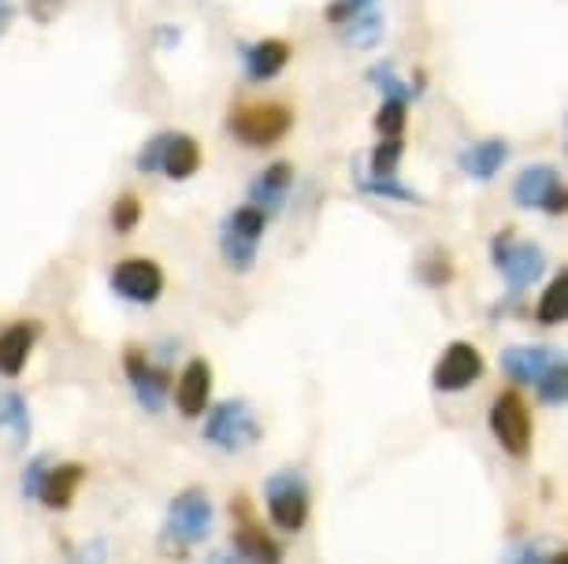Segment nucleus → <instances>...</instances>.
Masks as SVG:
<instances>
[{"mask_svg": "<svg viewBox=\"0 0 568 564\" xmlns=\"http://www.w3.org/2000/svg\"><path fill=\"white\" fill-rule=\"evenodd\" d=\"M212 527H216V509H212L209 494L201 486H186L168 505L164 531H160V550L179 561L186 557L190 546H201L212 535Z\"/></svg>", "mask_w": 568, "mask_h": 564, "instance_id": "obj_1", "label": "nucleus"}, {"mask_svg": "<svg viewBox=\"0 0 568 564\" xmlns=\"http://www.w3.org/2000/svg\"><path fill=\"white\" fill-rule=\"evenodd\" d=\"M291 126H294V112L286 109L283 101L234 104L227 115V131L234 134V142L250 145V148H267V145L283 142Z\"/></svg>", "mask_w": 568, "mask_h": 564, "instance_id": "obj_2", "label": "nucleus"}, {"mask_svg": "<svg viewBox=\"0 0 568 564\" xmlns=\"http://www.w3.org/2000/svg\"><path fill=\"white\" fill-rule=\"evenodd\" d=\"M264 502H267V516H272V524L278 531H291V535H297V531L308 524V505H313L308 479L297 472V468H283V472L267 475Z\"/></svg>", "mask_w": 568, "mask_h": 564, "instance_id": "obj_3", "label": "nucleus"}, {"mask_svg": "<svg viewBox=\"0 0 568 564\" xmlns=\"http://www.w3.org/2000/svg\"><path fill=\"white\" fill-rule=\"evenodd\" d=\"M261 420L250 401L242 398H227L220 401L216 409L209 412V423H205V442L216 445L220 453H242L250 445L261 442Z\"/></svg>", "mask_w": 568, "mask_h": 564, "instance_id": "obj_4", "label": "nucleus"}, {"mask_svg": "<svg viewBox=\"0 0 568 564\" xmlns=\"http://www.w3.org/2000/svg\"><path fill=\"white\" fill-rule=\"evenodd\" d=\"M264 227H267V216L261 208L253 205H242L234 208L220 227V253L227 260L231 271L245 275L256 264V246L264 238Z\"/></svg>", "mask_w": 568, "mask_h": 564, "instance_id": "obj_5", "label": "nucleus"}, {"mask_svg": "<svg viewBox=\"0 0 568 564\" xmlns=\"http://www.w3.org/2000/svg\"><path fill=\"white\" fill-rule=\"evenodd\" d=\"M490 434L517 461L531 453V412L517 390H501L495 398V406H490Z\"/></svg>", "mask_w": 568, "mask_h": 564, "instance_id": "obj_6", "label": "nucleus"}, {"mask_svg": "<svg viewBox=\"0 0 568 564\" xmlns=\"http://www.w3.org/2000/svg\"><path fill=\"white\" fill-rule=\"evenodd\" d=\"M495 268L506 275V283L513 290H524V286L539 283L542 271H546V253L542 246H535V242H520L513 230H501L495 238Z\"/></svg>", "mask_w": 568, "mask_h": 564, "instance_id": "obj_7", "label": "nucleus"}, {"mask_svg": "<svg viewBox=\"0 0 568 564\" xmlns=\"http://www.w3.org/2000/svg\"><path fill=\"white\" fill-rule=\"evenodd\" d=\"M513 201H517L520 208L546 212V216H561L565 205H568V189L561 183V175H557V167L531 164V167H524V172L517 175Z\"/></svg>", "mask_w": 568, "mask_h": 564, "instance_id": "obj_8", "label": "nucleus"}, {"mask_svg": "<svg viewBox=\"0 0 568 564\" xmlns=\"http://www.w3.org/2000/svg\"><path fill=\"white\" fill-rule=\"evenodd\" d=\"M479 379H484V353L471 342H449L432 371V387L438 393H460Z\"/></svg>", "mask_w": 568, "mask_h": 564, "instance_id": "obj_9", "label": "nucleus"}, {"mask_svg": "<svg viewBox=\"0 0 568 564\" xmlns=\"http://www.w3.org/2000/svg\"><path fill=\"white\" fill-rule=\"evenodd\" d=\"M123 371H126V382L134 387L138 401H142L145 412H160L168 401V390H171V376L164 365H153L145 357V349L138 346H126L123 349Z\"/></svg>", "mask_w": 568, "mask_h": 564, "instance_id": "obj_10", "label": "nucleus"}, {"mask_svg": "<svg viewBox=\"0 0 568 564\" xmlns=\"http://www.w3.org/2000/svg\"><path fill=\"white\" fill-rule=\"evenodd\" d=\"M112 290L131 305H153L164 294V271L145 257L120 260L112 268Z\"/></svg>", "mask_w": 568, "mask_h": 564, "instance_id": "obj_11", "label": "nucleus"}, {"mask_svg": "<svg viewBox=\"0 0 568 564\" xmlns=\"http://www.w3.org/2000/svg\"><path fill=\"white\" fill-rule=\"evenodd\" d=\"M212 401V365L205 357H194L175 382V409L186 420H197Z\"/></svg>", "mask_w": 568, "mask_h": 564, "instance_id": "obj_12", "label": "nucleus"}, {"mask_svg": "<svg viewBox=\"0 0 568 564\" xmlns=\"http://www.w3.org/2000/svg\"><path fill=\"white\" fill-rule=\"evenodd\" d=\"M231 546L245 564H283V546H278V542L256 524V516L234 520Z\"/></svg>", "mask_w": 568, "mask_h": 564, "instance_id": "obj_13", "label": "nucleus"}, {"mask_svg": "<svg viewBox=\"0 0 568 564\" xmlns=\"http://www.w3.org/2000/svg\"><path fill=\"white\" fill-rule=\"evenodd\" d=\"M457 164H460V172H465L468 178H476V183H490V178L509 164V142L506 137H484V142H471V145L460 148Z\"/></svg>", "mask_w": 568, "mask_h": 564, "instance_id": "obj_14", "label": "nucleus"}, {"mask_svg": "<svg viewBox=\"0 0 568 564\" xmlns=\"http://www.w3.org/2000/svg\"><path fill=\"white\" fill-rule=\"evenodd\" d=\"M38 338H41V327L34 319H19V324L4 327V331H0V376H8V379L23 376Z\"/></svg>", "mask_w": 568, "mask_h": 564, "instance_id": "obj_15", "label": "nucleus"}, {"mask_svg": "<svg viewBox=\"0 0 568 564\" xmlns=\"http://www.w3.org/2000/svg\"><path fill=\"white\" fill-rule=\"evenodd\" d=\"M294 186V167L286 164V160H278V164H267L261 175L250 183V205L261 208L264 216H272L286 205V194H291Z\"/></svg>", "mask_w": 568, "mask_h": 564, "instance_id": "obj_16", "label": "nucleus"}, {"mask_svg": "<svg viewBox=\"0 0 568 564\" xmlns=\"http://www.w3.org/2000/svg\"><path fill=\"white\" fill-rule=\"evenodd\" d=\"M85 479V468L79 461H68V464H49L45 479H41V491H38V502L52 509V513H63V509H71L74 494H79Z\"/></svg>", "mask_w": 568, "mask_h": 564, "instance_id": "obj_17", "label": "nucleus"}, {"mask_svg": "<svg viewBox=\"0 0 568 564\" xmlns=\"http://www.w3.org/2000/svg\"><path fill=\"white\" fill-rule=\"evenodd\" d=\"M554 357L557 353H554L550 346H509V349H501L498 365H501V371H506L513 382L535 387V382L542 379V371L550 368Z\"/></svg>", "mask_w": 568, "mask_h": 564, "instance_id": "obj_18", "label": "nucleus"}, {"mask_svg": "<svg viewBox=\"0 0 568 564\" xmlns=\"http://www.w3.org/2000/svg\"><path fill=\"white\" fill-rule=\"evenodd\" d=\"M286 63H291V41H283V38H264V41H256L253 49H245V74H250L253 82L275 79Z\"/></svg>", "mask_w": 568, "mask_h": 564, "instance_id": "obj_19", "label": "nucleus"}, {"mask_svg": "<svg viewBox=\"0 0 568 564\" xmlns=\"http://www.w3.org/2000/svg\"><path fill=\"white\" fill-rule=\"evenodd\" d=\"M197 167H201V145L194 142V137L171 131L164 160H160V172H164L168 178H175V183H186L190 175H197Z\"/></svg>", "mask_w": 568, "mask_h": 564, "instance_id": "obj_20", "label": "nucleus"}, {"mask_svg": "<svg viewBox=\"0 0 568 564\" xmlns=\"http://www.w3.org/2000/svg\"><path fill=\"white\" fill-rule=\"evenodd\" d=\"M535 319H539L542 327H557L568 319V275L557 271L550 286H546V294L539 297V308H535Z\"/></svg>", "mask_w": 568, "mask_h": 564, "instance_id": "obj_21", "label": "nucleus"}, {"mask_svg": "<svg viewBox=\"0 0 568 564\" xmlns=\"http://www.w3.org/2000/svg\"><path fill=\"white\" fill-rule=\"evenodd\" d=\"M0 428L16 431L19 450L30 442V406H27L23 393H4V398H0Z\"/></svg>", "mask_w": 568, "mask_h": 564, "instance_id": "obj_22", "label": "nucleus"}, {"mask_svg": "<svg viewBox=\"0 0 568 564\" xmlns=\"http://www.w3.org/2000/svg\"><path fill=\"white\" fill-rule=\"evenodd\" d=\"M535 390H539V398H542V406H565L568 401V365H565V357H554L550 360V368L542 371V379L535 382Z\"/></svg>", "mask_w": 568, "mask_h": 564, "instance_id": "obj_23", "label": "nucleus"}, {"mask_svg": "<svg viewBox=\"0 0 568 564\" xmlns=\"http://www.w3.org/2000/svg\"><path fill=\"white\" fill-rule=\"evenodd\" d=\"M357 23H353L349 30H346V45H353V49H368V45H375V41L383 38V16L379 12H372V8H364L361 16H353Z\"/></svg>", "mask_w": 568, "mask_h": 564, "instance_id": "obj_24", "label": "nucleus"}, {"mask_svg": "<svg viewBox=\"0 0 568 564\" xmlns=\"http://www.w3.org/2000/svg\"><path fill=\"white\" fill-rule=\"evenodd\" d=\"M402 153H405L402 137H383V142L372 148V175L375 178H394L398 175Z\"/></svg>", "mask_w": 568, "mask_h": 564, "instance_id": "obj_25", "label": "nucleus"}, {"mask_svg": "<svg viewBox=\"0 0 568 564\" xmlns=\"http://www.w3.org/2000/svg\"><path fill=\"white\" fill-rule=\"evenodd\" d=\"M416 275H420L424 286H446L449 279H454V260L446 257L443 249H432L427 257H420V264H416Z\"/></svg>", "mask_w": 568, "mask_h": 564, "instance_id": "obj_26", "label": "nucleus"}, {"mask_svg": "<svg viewBox=\"0 0 568 564\" xmlns=\"http://www.w3.org/2000/svg\"><path fill=\"white\" fill-rule=\"evenodd\" d=\"M109 223L115 234H131L138 223H142V201H138V194H120L115 197V205L109 212Z\"/></svg>", "mask_w": 568, "mask_h": 564, "instance_id": "obj_27", "label": "nucleus"}, {"mask_svg": "<svg viewBox=\"0 0 568 564\" xmlns=\"http://www.w3.org/2000/svg\"><path fill=\"white\" fill-rule=\"evenodd\" d=\"M361 189L364 194H375V197H387V201H405V205H420V194L409 186H402L398 178H361Z\"/></svg>", "mask_w": 568, "mask_h": 564, "instance_id": "obj_28", "label": "nucleus"}, {"mask_svg": "<svg viewBox=\"0 0 568 564\" xmlns=\"http://www.w3.org/2000/svg\"><path fill=\"white\" fill-rule=\"evenodd\" d=\"M368 82L387 93V101H405V104L413 101V90L405 86L398 74H390V63H375V68L368 71Z\"/></svg>", "mask_w": 568, "mask_h": 564, "instance_id": "obj_29", "label": "nucleus"}, {"mask_svg": "<svg viewBox=\"0 0 568 564\" xmlns=\"http://www.w3.org/2000/svg\"><path fill=\"white\" fill-rule=\"evenodd\" d=\"M405 115H409V104L405 101H383V109L375 112V131L383 137H402Z\"/></svg>", "mask_w": 568, "mask_h": 564, "instance_id": "obj_30", "label": "nucleus"}, {"mask_svg": "<svg viewBox=\"0 0 568 564\" xmlns=\"http://www.w3.org/2000/svg\"><path fill=\"white\" fill-rule=\"evenodd\" d=\"M509 564H568V561H565V550H542V546H535V542H528V546L509 553Z\"/></svg>", "mask_w": 568, "mask_h": 564, "instance_id": "obj_31", "label": "nucleus"}, {"mask_svg": "<svg viewBox=\"0 0 568 564\" xmlns=\"http://www.w3.org/2000/svg\"><path fill=\"white\" fill-rule=\"evenodd\" d=\"M168 137H171V131H164V134H156V137H149V142L142 145V153H138V172H145V175H153V172H160V160H164Z\"/></svg>", "mask_w": 568, "mask_h": 564, "instance_id": "obj_32", "label": "nucleus"}, {"mask_svg": "<svg viewBox=\"0 0 568 564\" xmlns=\"http://www.w3.org/2000/svg\"><path fill=\"white\" fill-rule=\"evenodd\" d=\"M45 472H49V457H38V461H30V464H27V472H23V494H27V498H38L41 479H45Z\"/></svg>", "mask_w": 568, "mask_h": 564, "instance_id": "obj_33", "label": "nucleus"}, {"mask_svg": "<svg viewBox=\"0 0 568 564\" xmlns=\"http://www.w3.org/2000/svg\"><path fill=\"white\" fill-rule=\"evenodd\" d=\"M63 0H27V12L30 19H38V23H52V19L60 16Z\"/></svg>", "mask_w": 568, "mask_h": 564, "instance_id": "obj_34", "label": "nucleus"}, {"mask_svg": "<svg viewBox=\"0 0 568 564\" xmlns=\"http://www.w3.org/2000/svg\"><path fill=\"white\" fill-rule=\"evenodd\" d=\"M68 564H104V546H98V542H93V546L74 550Z\"/></svg>", "mask_w": 568, "mask_h": 564, "instance_id": "obj_35", "label": "nucleus"}, {"mask_svg": "<svg viewBox=\"0 0 568 564\" xmlns=\"http://www.w3.org/2000/svg\"><path fill=\"white\" fill-rule=\"evenodd\" d=\"M12 4H4V0H0V34H4V30H8V23H12Z\"/></svg>", "mask_w": 568, "mask_h": 564, "instance_id": "obj_36", "label": "nucleus"}, {"mask_svg": "<svg viewBox=\"0 0 568 564\" xmlns=\"http://www.w3.org/2000/svg\"><path fill=\"white\" fill-rule=\"evenodd\" d=\"M209 564H245L239 553H216V557H209Z\"/></svg>", "mask_w": 568, "mask_h": 564, "instance_id": "obj_37", "label": "nucleus"}, {"mask_svg": "<svg viewBox=\"0 0 568 564\" xmlns=\"http://www.w3.org/2000/svg\"><path fill=\"white\" fill-rule=\"evenodd\" d=\"M349 4H353V8H357V12H364V8H372V4H375V0H349Z\"/></svg>", "mask_w": 568, "mask_h": 564, "instance_id": "obj_38", "label": "nucleus"}]
</instances>
